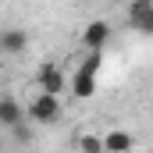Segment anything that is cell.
<instances>
[{
    "label": "cell",
    "instance_id": "7a4b0ae2",
    "mask_svg": "<svg viewBox=\"0 0 153 153\" xmlns=\"http://www.w3.org/2000/svg\"><path fill=\"white\" fill-rule=\"evenodd\" d=\"M25 111H29V121H36V125H53V121H61V114H64V103H61V96L36 93Z\"/></svg>",
    "mask_w": 153,
    "mask_h": 153
},
{
    "label": "cell",
    "instance_id": "5b68a950",
    "mask_svg": "<svg viewBox=\"0 0 153 153\" xmlns=\"http://www.w3.org/2000/svg\"><path fill=\"white\" fill-rule=\"evenodd\" d=\"M29 121V111L14 100V96H0V125L4 128H18Z\"/></svg>",
    "mask_w": 153,
    "mask_h": 153
},
{
    "label": "cell",
    "instance_id": "6da1fadb",
    "mask_svg": "<svg viewBox=\"0 0 153 153\" xmlns=\"http://www.w3.org/2000/svg\"><path fill=\"white\" fill-rule=\"evenodd\" d=\"M36 89L46 93V96H64V93H71V78L64 75L53 61H46V64H39V71H36Z\"/></svg>",
    "mask_w": 153,
    "mask_h": 153
},
{
    "label": "cell",
    "instance_id": "ba28073f",
    "mask_svg": "<svg viewBox=\"0 0 153 153\" xmlns=\"http://www.w3.org/2000/svg\"><path fill=\"white\" fill-rule=\"evenodd\" d=\"M78 150H82V153H107V150H103V135L82 132V135H78Z\"/></svg>",
    "mask_w": 153,
    "mask_h": 153
},
{
    "label": "cell",
    "instance_id": "8992f818",
    "mask_svg": "<svg viewBox=\"0 0 153 153\" xmlns=\"http://www.w3.org/2000/svg\"><path fill=\"white\" fill-rule=\"evenodd\" d=\"M103 150L107 153H132L135 150V135L125 132V128H111V132L103 135Z\"/></svg>",
    "mask_w": 153,
    "mask_h": 153
},
{
    "label": "cell",
    "instance_id": "8fae6325",
    "mask_svg": "<svg viewBox=\"0 0 153 153\" xmlns=\"http://www.w3.org/2000/svg\"><path fill=\"white\" fill-rule=\"evenodd\" d=\"M11 135H14L18 143H29V139H32V128H29V121H25V125H18V128H11Z\"/></svg>",
    "mask_w": 153,
    "mask_h": 153
},
{
    "label": "cell",
    "instance_id": "52a82bcc",
    "mask_svg": "<svg viewBox=\"0 0 153 153\" xmlns=\"http://www.w3.org/2000/svg\"><path fill=\"white\" fill-rule=\"evenodd\" d=\"M71 96H78V100H89V96H96V75L75 71V75H71Z\"/></svg>",
    "mask_w": 153,
    "mask_h": 153
},
{
    "label": "cell",
    "instance_id": "30bf717a",
    "mask_svg": "<svg viewBox=\"0 0 153 153\" xmlns=\"http://www.w3.org/2000/svg\"><path fill=\"white\" fill-rule=\"evenodd\" d=\"M132 29H135V32H143V36H153V11L146 14V18H143V22H135Z\"/></svg>",
    "mask_w": 153,
    "mask_h": 153
},
{
    "label": "cell",
    "instance_id": "9c48e42d",
    "mask_svg": "<svg viewBox=\"0 0 153 153\" xmlns=\"http://www.w3.org/2000/svg\"><path fill=\"white\" fill-rule=\"evenodd\" d=\"M100 68H103V53H85L78 64V71H85V75H100Z\"/></svg>",
    "mask_w": 153,
    "mask_h": 153
},
{
    "label": "cell",
    "instance_id": "3957f363",
    "mask_svg": "<svg viewBox=\"0 0 153 153\" xmlns=\"http://www.w3.org/2000/svg\"><path fill=\"white\" fill-rule=\"evenodd\" d=\"M107 43H111V22L96 18V22H89V25L82 29V46H85V53H103Z\"/></svg>",
    "mask_w": 153,
    "mask_h": 153
},
{
    "label": "cell",
    "instance_id": "277c9868",
    "mask_svg": "<svg viewBox=\"0 0 153 153\" xmlns=\"http://www.w3.org/2000/svg\"><path fill=\"white\" fill-rule=\"evenodd\" d=\"M29 50V32L25 29H4L0 32V53L4 57H18Z\"/></svg>",
    "mask_w": 153,
    "mask_h": 153
}]
</instances>
